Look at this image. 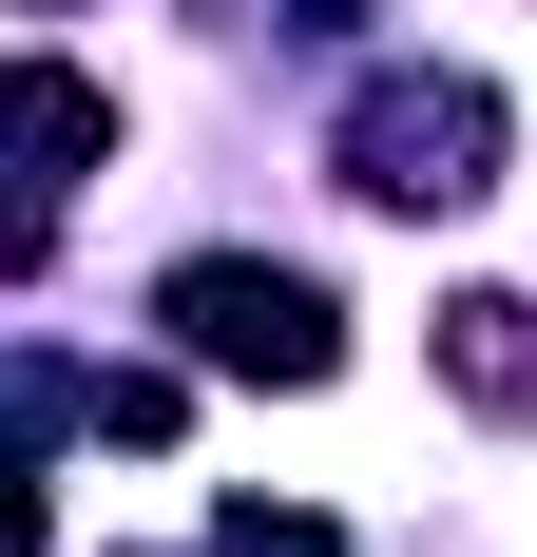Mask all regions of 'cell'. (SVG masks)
Wrapping results in <instances>:
<instances>
[{"label":"cell","instance_id":"cell-4","mask_svg":"<svg viewBox=\"0 0 537 557\" xmlns=\"http://www.w3.org/2000/svg\"><path fill=\"white\" fill-rule=\"evenodd\" d=\"M0 154L97 173V154H115V97H97V77H58V58H20V77H0Z\"/></svg>","mask_w":537,"mask_h":557},{"label":"cell","instance_id":"cell-8","mask_svg":"<svg viewBox=\"0 0 537 557\" xmlns=\"http://www.w3.org/2000/svg\"><path fill=\"white\" fill-rule=\"evenodd\" d=\"M39 250H58V212H39V193H0V288L39 270Z\"/></svg>","mask_w":537,"mask_h":557},{"label":"cell","instance_id":"cell-7","mask_svg":"<svg viewBox=\"0 0 537 557\" xmlns=\"http://www.w3.org/2000/svg\"><path fill=\"white\" fill-rule=\"evenodd\" d=\"M0 557H39V461H20V423H0Z\"/></svg>","mask_w":537,"mask_h":557},{"label":"cell","instance_id":"cell-6","mask_svg":"<svg viewBox=\"0 0 537 557\" xmlns=\"http://www.w3.org/2000/svg\"><path fill=\"white\" fill-rule=\"evenodd\" d=\"M212 557H326V519H268V500H230V519H212Z\"/></svg>","mask_w":537,"mask_h":557},{"label":"cell","instance_id":"cell-1","mask_svg":"<svg viewBox=\"0 0 537 557\" xmlns=\"http://www.w3.org/2000/svg\"><path fill=\"white\" fill-rule=\"evenodd\" d=\"M154 327L192 346V366H230V385H326V366H346V308H326L308 270H250V250H192V270L154 288Z\"/></svg>","mask_w":537,"mask_h":557},{"label":"cell","instance_id":"cell-5","mask_svg":"<svg viewBox=\"0 0 537 557\" xmlns=\"http://www.w3.org/2000/svg\"><path fill=\"white\" fill-rule=\"evenodd\" d=\"M77 423H97V443H173V423H192V385H173V366H97V385H77Z\"/></svg>","mask_w":537,"mask_h":557},{"label":"cell","instance_id":"cell-2","mask_svg":"<svg viewBox=\"0 0 537 557\" xmlns=\"http://www.w3.org/2000/svg\"><path fill=\"white\" fill-rule=\"evenodd\" d=\"M499 173V97L480 77H365L346 97V193H384V212H480Z\"/></svg>","mask_w":537,"mask_h":557},{"label":"cell","instance_id":"cell-3","mask_svg":"<svg viewBox=\"0 0 537 557\" xmlns=\"http://www.w3.org/2000/svg\"><path fill=\"white\" fill-rule=\"evenodd\" d=\"M441 385H461V404H499V423H537V308L461 288V308H441Z\"/></svg>","mask_w":537,"mask_h":557}]
</instances>
